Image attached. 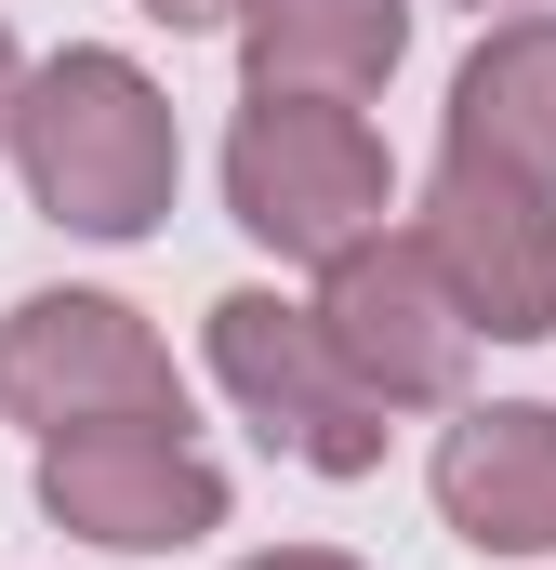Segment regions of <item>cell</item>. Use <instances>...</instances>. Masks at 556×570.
<instances>
[{"label":"cell","mask_w":556,"mask_h":570,"mask_svg":"<svg viewBox=\"0 0 556 570\" xmlns=\"http://www.w3.org/2000/svg\"><path fill=\"white\" fill-rule=\"evenodd\" d=\"M212 372H226V399L266 425V451L318 464V478H371V464H385V399L331 358L318 305L226 292V305H212Z\"/></svg>","instance_id":"cell-4"},{"label":"cell","mask_w":556,"mask_h":570,"mask_svg":"<svg viewBox=\"0 0 556 570\" xmlns=\"http://www.w3.org/2000/svg\"><path fill=\"white\" fill-rule=\"evenodd\" d=\"M226 213L291 266H331L385 226V134L331 94H252L226 134Z\"/></svg>","instance_id":"cell-2"},{"label":"cell","mask_w":556,"mask_h":570,"mask_svg":"<svg viewBox=\"0 0 556 570\" xmlns=\"http://www.w3.org/2000/svg\"><path fill=\"white\" fill-rule=\"evenodd\" d=\"M477 13H490V0H477Z\"/></svg>","instance_id":"cell-14"},{"label":"cell","mask_w":556,"mask_h":570,"mask_svg":"<svg viewBox=\"0 0 556 570\" xmlns=\"http://www.w3.org/2000/svg\"><path fill=\"white\" fill-rule=\"evenodd\" d=\"M13 94H27V67H13V27H0V146H13Z\"/></svg>","instance_id":"cell-13"},{"label":"cell","mask_w":556,"mask_h":570,"mask_svg":"<svg viewBox=\"0 0 556 570\" xmlns=\"http://www.w3.org/2000/svg\"><path fill=\"white\" fill-rule=\"evenodd\" d=\"M424 266L450 279V305L490 332V345H544L556 332V186L450 146L437 186H424Z\"/></svg>","instance_id":"cell-6"},{"label":"cell","mask_w":556,"mask_h":570,"mask_svg":"<svg viewBox=\"0 0 556 570\" xmlns=\"http://www.w3.org/2000/svg\"><path fill=\"white\" fill-rule=\"evenodd\" d=\"M450 146H477V159L556 186V27L544 13H517V27H490V40L464 53V80H450Z\"/></svg>","instance_id":"cell-10"},{"label":"cell","mask_w":556,"mask_h":570,"mask_svg":"<svg viewBox=\"0 0 556 570\" xmlns=\"http://www.w3.org/2000/svg\"><path fill=\"white\" fill-rule=\"evenodd\" d=\"M318 332H331V358H345L385 412H450L464 372H477V318H464L450 279L424 266V239H385V226L318 266Z\"/></svg>","instance_id":"cell-5"},{"label":"cell","mask_w":556,"mask_h":570,"mask_svg":"<svg viewBox=\"0 0 556 570\" xmlns=\"http://www.w3.org/2000/svg\"><path fill=\"white\" fill-rule=\"evenodd\" d=\"M437 504H450L464 544L544 558V544H556V412H544V399L464 412V425L437 438Z\"/></svg>","instance_id":"cell-8"},{"label":"cell","mask_w":556,"mask_h":570,"mask_svg":"<svg viewBox=\"0 0 556 570\" xmlns=\"http://www.w3.org/2000/svg\"><path fill=\"white\" fill-rule=\"evenodd\" d=\"M411 53V0H239V67L252 94H385Z\"/></svg>","instance_id":"cell-9"},{"label":"cell","mask_w":556,"mask_h":570,"mask_svg":"<svg viewBox=\"0 0 556 570\" xmlns=\"http://www.w3.org/2000/svg\"><path fill=\"white\" fill-rule=\"evenodd\" d=\"M252 570H358V558H331V544H278V558H252Z\"/></svg>","instance_id":"cell-12"},{"label":"cell","mask_w":556,"mask_h":570,"mask_svg":"<svg viewBox=\"0 0 556 570\" xmlns=\"http://www.w3.org/2000/svg\"><path fill=\"white\" fill-rule=\"evenodd\" d=\"M0 412L27 438H80V425H186V385L159 358L133 305L107 292H27L0 318Z\"/></svg>","instance_id":"cell-3"},{"label":"cell","mask_w":556,"mask_h":570,"mask_svg":"<svg viewBox=\"0 0 556 570\" xmlns=\"http://www.w3.org/2000/svg\"><path fill=\"white\" fill-rule=\"evenodd\" d=\"M13 159H27V199L80 239H146L172 213V107L133 53H53L27 94H13Z\"/></svg>","instance_id":"cell-1"},{"label":"cell","mask_w":556,"mask_h":570,"mask_svg":"<svg viewBox=\"0 0 556 570\" xmlns=\"http://www.w3.org/2000/svg\"><path fill=\"white\" fill-rule=\"evenodd\" d=\"M40 504L53 531L80 544H120V558H159V544H199L226 531V478L186 425H80L40 438Z\"/></svg>","instance_id":"cell-7"},{"label":"cell","mask_w":556,"mask_h":570,"mask_svg":"<svg viewBox=\"0 0 556 570\" xmlns=\"http://www.w3.org/2000/svg\"><path fill=\"white\" fill-rule=\"evenodd\" d=\"M133 13H159L172 40H186V27H239V0H133Z\"/></svg>","instance_id":"cell-11"}]
</instances>
